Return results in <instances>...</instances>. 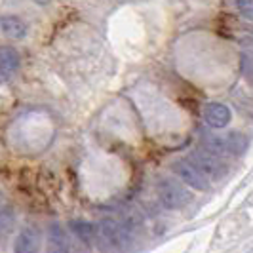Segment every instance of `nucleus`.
<instances>
[{
	"mask_svg": "<svg viewBox=\"0 0 253 253\" xmlns=\"http://www.w3.org/2000/svg\"><path fill=\"white\" fill-rule=\"evenodd\" d=\"M133 234L127 230L122 221L103 219L95 227V240L99 242V248L105 252H120L127 246V242Z\"/></svg>",
	"mask_w": 253,
	"mask_h": 253,
	"instance_id": "obj_1",
	"label": "nucleus"
},
{
	"mask_svg": "<svg viewBox=\"0 0 253 253\" xmlns=\"http://www.w3.org/2000/svg\"><path fill=\"white\" fill-rule=\"evenodd\" d=\"M189 162L200 173H202V177L211 185L213 181H221V179L225 177L228 173V166L227 162L223 160V158H219L215 154H211L210 151H206V149H196V151L190 154Z\"/></svg>",
	"mask_w": 253,
	"mask_h": 253,
	"instance_id": "obj_2",
	"label": "nucleus"
},
{
	"mask_svg": "<svg viewBox=\"0 0 253 253\" xmlns=\"http://www.w3.org/2000/svg\"><path fill=\"white\" fill-rule=\"evenodd\" d=\"M248 147V139L244 133L238 131H230L227 135H211L204 139V147L206 151H210L211 154H215L219 158L225 156H240L242 152Z\"/></svg>",
	"mask_w": 253,
	"mask_h": 253,
	"instance_id": "obj_3",
	"label": "nucleus"
},
{
	"mask_svg": "<svg viewBox=\"0 0 253 253\" xmlns=\"http://www.w3.org/2000/svg\"><path fill=\"white\" fill-rule=\"evenodd\" d=\"M158 198H160V204L168 208V210H181L185 208L187 204L192 202V194L190 190L181 183V181H175L171 177H164L160 179L158 183Z\"/></svg>",
	"mask_w": 253,
	"mask_h": 253,
	"instance_id": "obj_4",
	"label": "nucleus"
},
{
	"mask_svg": "<svg viewBox=\"0 0 253 253\" xmlns=\"http://www.w3.org/2000/svg\"><path fill=\"white\" fill-rule=\"evenodd\" d=\"M171 171L181 179V183H185L190 189L200 190V192H206L210 189V183L202 177V173L190 164L189 160H175L171 164Z\"/></svg>",
	"mask_w": 253,
	"mask_h": 253,
	"instance_id": "obj_5",
	"label": "nucleus"
},
{
	"mask_svg": "<svg viewBox=\"0 0 253 253\" xmlns=\"http://www.w3.org/2000/svg\"><path fill=\"white\" fill-rule=\"evenodd\" d=\"M204 122L213 129H221V127H227L232 120V113L227 105L223 103H208L202 111Z\"/></svg>",
	"mask_w": 253,
	"mask_h": 253,
	"instance_id": "obj_6",
	"label": "nucleus"
},
{
	"mask_svg": "<svg viewBox=\"0 0 253 253\" xmlns=\"http://www.w3.org/2000/svg\"><path fill=\"white\" fill-rule=\"evenodd\" d=\"M46 253H69V236L59 223H51L46 232Z\"/></svg>",
	"mask_w": 253,
	"mask_h": 253,
	"instance_id": "obj_7",
	"label": "nucleus"
},
{
	"mask_svg": "<svg viewBox=\"0 0 253 253\" xmlns=\"http://www.w3.org/2000/svg\"><path fill=\"white\" fill-rule=\"evenodd\" d=\"M40 250V232L35 227H25L15 238L13 252L15 253H37Z\"/></svg>",
	"mask_w": 253,
	"mask_h": 253,
	"instance_id": "obj_8",
	"label": "nucleus"
},
{
	"mask_svg": "<svg viewBox=\"0 0 253 253\" xmlns=\"http://www.w3.org/2000/svg\"><path fill=\"white\" fill-rule=\"evenodd\" d=\"M19 69V53L8 48V46H2L0 48V82H6L10 76H13Z\"/></svg>",
	"mask_w": 253,
	"mask_h": 253,
	"instance_id": "obj_9",
	"label": "nucleus"
},
{
	"mask_svg": "<svg viewBox=\"0 0 253 253\" xmlns=\"http://www.w3.org/2000/svg\"><path fill=\"white\" fill-rule=\"evenodd\" d=\"M0 31L4 37L12 38V40H23L27 37L25 21L15 15H4L0 19Z\"/></svg>",
	"mask_w": 253,
	"mask_h": 253,
	"instance_id": "obj_10",
	"label": "nucleus"
},
{
	"mask_svg": "<svg viewBox=\"0 0 253 253\" xmlns=\"http://www.w3.org/2000/svg\"><path fill=\"white\" fill-rule=\"evenodd\" d=\"M71 230L75 232V236H78V240L84 244L95 242V225H91L89 221H82V219L71 221Z\"/></svg>",
	"mask_w": 253,
	"mask_h": 253,
	"instance_id": "obj_11",
	"label": "nucleus"
},
{
	"mask_svg": "<svg viewBox=\"0 0 253 253\" xmlns=\"http://www.w3.org/2000/svg\"><path fill=\"white\" fill-rule=\"evenodd\" d=\"M13 219H15V213H13L12 204L8 200L0 204V238H4L13 227Z\"/></svg>",
	"mask_w": 253,
	"mask_h": 253,
	"instance_id": "obj_12",
	"label": "nucleus"
},
{
	"mask_svg": "<svg viewBox=\"0 0 253 253\" xmlns=\"http://www.w3.org/2000/svg\"><path fill=\"white\" fill-rule=\"evenodd\" d=\"M234 6H236V10H238V13H240L244 19L252 21V17H253L252 0H234Z\"/></svg>",
	"mask_w": 253,
	"mask_h": 253,
	"instance_id": "obj_13",
	"label": "nucleus"
},
{
	"mask_svg": "<svg viewBox=\"0 0 253 253\" xmlns=\"http://www.w3.org/2000/svg\"><path fill=\"white\" fill-rule=\"evenodd\" d=\"M242 69H244V75H246V78L252 82V57H250V53L242 57Z\"/></svg>",
	"mask_w": 253,
	"mask_h": 253,
	"instance_id": "obj_14",
	"label": "nucleus"
},
{
	"mask_svg": "<svg viewBox=\"0 0 253 253\" xmlns=\"http://www.w3.org/2000/svg\"><path fill=\"white\" fill-rule=\"evenodd\" d=\"M35 4H38V6H46V4H50V0H33Z\"/></svg>",
	"mask_w": 253,
	"mask_h": 253,
	"instance_id": "obj_15",
	"label": "nucleus"
}]
</instances>
